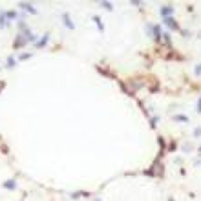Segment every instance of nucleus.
Listing matches in <instances>:
<instances>
[{
    "label": "nucleus",
    "instance_id": "f257e3e1",
    "mask_svg": "<svg viewBox=\"0 0 201 201\" xmlns=\"http://www.w3.org/2000/svg\"><path fill=\"white\" fill-rule=\"evenodd\" d=\"M24 44H28V38H26V35H17V40H15L13 48H15V49H18V48H22Z\"/></svg>",
    "mask_w": 201,
    "mask_h": 201
},
{
    "label": "nucleus",
    "instance_id": "f03ea898",
    "mask_svg": "<svg viewBox=\"0 0 201 201\" xmlns=\"http://www.w3.org/2000/svg\"><path fill=\"white\" fill-rule=\"evenodd\" d=\"M159 13H161V17H163V18L170 17V15L174 13V6H163V7L159 9Z\"/></svg>",
    "mask_w": 201,
    "mask_h": 201
},
{
    "label": "nucleus",
    "instance_id": "7ed1b4c3",
    "mask_svg": "<svg viewBox=\"0 0 201 201\" xmlns=\"http://www.w3.org/2000/svg\"><path fill=\"white\" fill-rule=\"evenodd\" d=\"M165 20V24L170 28V29H177V22L174 20V17H166V18H163Z\"/></svg>",
    "mask_w": 201,
    "mask_h": 201
},
{
    "label": "nucleus",
    "instance_id": "20e7f679",
    "mask_svg": "<svg viewBox=\"0 0 201 201\" xmlns=\"http://www.w3.org/2000/svg\"><path fill=\"white\" fill-rule=\"evenodd\" d=\"M18 6H20V7H22V9H24V11H29V13H33V15L37 13V9L33 7V4H26V2H20Z\"/></svg>",
    "mask_w": 201,
    "mask_h": 201
},
{
    "label": "nucleus",
    "instance_id": "39448f33",
    "mask_svg": "<svg viewBox=\"0 0 201 201\" xmlns=\"http://www.w3.org/2000/svg\"><path fill=\"white\" fill-rule=\"evenodd\" d=\"M152 35H154L157 40H161V37H163V31H161V28H159V26H154V28H152Z\"/></svg>",
    "mask_w": 201,
    "mask_h": 201
},
{
    "label": "nucleus",
    "instance_id": "423d86ee",
    "mask_svg": "<svg viewBox=\"0 0 201 201\" xmlns=\"http://www.w3.org/2000/svg\"><path fill=\"white\" fill-rule=\"evenodd\" d=\"M48 40H49V35H44L40 40H37V42H35V46H37V48H44V46L48 44Z\"/></svg>",
    "mask_w": 201,
    "mask_h": 201
},
{
    "label": "nucleus",
    "instance_id": "0eeeda50",
    "mask_svg": "<svg viewBox=\"0 0 201 201\" xmlns=\"http://www.w3.org/2000/svg\"><path fill=\"white\" fill-rule=\"evenodd\" d=\"M62 18H64V26H66V28H70V29H73V28H75V24H73L71 20H70V15H68V13H64V15H62Z\"/></svg>",
    "mask_w": 201,
    "mask_h": 201
},
{
    "label": "nucleus",
    "instance_id": "6e6552de",
    "mask_svg": "<svg viewBox=\"0 0 201 201\" xmlns=\"http://www.w3.org/2000/svg\"><path fill=\"white\" fill-rule=\"evenodd\" d=\"M7 26V18H6V11L2 9L0 11V28H6Z\"/></svg>",
    "mask_w": 201,
    "mask_h": 201
},
{
    "label": "nucleus",
    "instance_id": "1a4fd4ad",
    "mask_svg": "<svg viewBox=\"0 0 201 201\" xmlns=\"http://www.w3.org/2000/svg\"><path fill=\"white\" fill-rule=\"evenodd\" d=\"M4 188H9V190H11V188H17L15 179H9V181H6V183H4Z\"/></svg>",
    "mask_w": 201,
    "mask_h": 201
},
{
    "label": "nucleus",
    "instance_id": "9d476101",
    "mask_svg": "<svg viewBox=\"0 0 201 201\" xmlns=\"http://www.w3.org/2000/svg\"><path fill=\"white\" fill-rule=\"evenodd\" d=\"M18 15H17V11H6V18H9V20H15Z\"/></svg>",
    "mask_w": 201,
    "mask_h": 201
},
{
    "label": "nucleus",
    "instance_id": "9b49d317",
    "mask_svg": "<svg viewBox=\"0 0 201 201\" xmlns=\"http://www.w3.org/2000/svg\"><path fill=\"white\" fill-rule=\"evenodd\" d=\"M174 121H181V123H188L186 115H174Z\"/></svg>",
    "mask_w": 201,
    "mask_h": 201
},
{
    "label": "nucleus",
    "instance_id": "f8f14e48",
    "mask_svg": "<svg viewBox=\"0 0 201 201\" xmlns=\"http://www.w3.org/2000/svg\"><path fill=\"white\" fill-rule=\"evenodd\" d=\"M93 20H95V24H97V28H99L101 31H104V26H102V22H101V18H99V17H93Z\"/></svg>",
    "mask_w": 201,
    "mask_h": 201
},
{
    "label": "nucleus",
    "instance_id": "ddd939ff",
    "mask_svg": "<svg viewBox=\"0 0 201 201\" xmlns=\"http://www.w3.org/2000/svg\"><path fill=\"white\" fill-rule=\"evenodd\" d=\"M101 6H102L104 9H108V11H110V9H113V6H112V2H101Z\"/></svg>",
    "mask_w": 201,
    "mask_h": 201
},
{
    "label": "nucleus",
    "instance_id": "4468645a",
    "mask_svg": "<svg viewBox=\"0 0 201 201\" xmlns=\"http://www.w3.org/2000/svg\"><path fill=\"white\" fill-rule=\"evenodd\" d=\"M15 66V59L13 57H7V68H13Z\"/></svg>",
    "mask_w": 201,
    "mask_h": 201
},
{
    "label": "nucleus",
    "instance_id": "2eb2a0df",
    "mask_svg": "<svg viewBox=\"0 0 201 201\" xmlns=\"http://www.w3.org/2000/svg\"><path fill=\"white\" fill-rule=\"evenodd\" d=\"M190 150H192V144H185L183 146V152H190Z\"/></svg>",
    "mask_w": 201,
    "mask_h": 201
},
{
    "label": "nucleus",
    "instance_id": "dca6fc26",
    "mask_svg": "<svg viewBox=\"0 0 201 201\" xmlns=\"http://www.w3.org/2000/svg\"><path fill=\"white\" fill-rule=\"evenodd\" d=\"M194 135H196V137H199V135H201V126H197V128L194 130Z\"/></svg>",
    "mask_w": 201,
    "mask_h": 201
},
{
    "label": "nucleus",
    "instance_id": "f3484780",
    "mask_svg": "<svg viewBox=\"0 0 201 201\" xmlns=\"http://www.w3.org/2000/svg\"><path fill=\"white\" fill-rule=\"evenodd\" d=\"M196 75H201V64L196 66Z\"/></svg>",
    "mask_w": 201,
    "mask_h": 201
},
{
    "label": "nucleus",
    "instance_id": "a211bd4d",
    "mask_svg": "<svg viewBox=\"0 0 201 201\" xmlns=\"http://www.w3.org/2000/svg\"><path fill=\"white\" fill-rule=\"evenodd\" d=\"M29 57H31L29 53H22V55H20V59H29Z\"/></svg>",
    "mask_w": 201,
    "mask_h": 201
},
{
    "label": "nucleus",
    "instance_id": "6ab92c4d",
    "mask_svg": "<svg viewBox=\"0 0 201 201\" xmlns=\"http://www.w3.org/2000/svg\"><path fill=\"white\" fill-rule=\"evenodd\" d=\"M197 112H201V99L197 101Z\"/></svg>",
    "mask_w": 201,
    "mask_h": 201
},
{
    "label": "nucleus",
    "instance_id": "aec40b11",
    "mask_svg": "<svg viewBox=\"0 0 201 201\" xmlns=\"http://www.w3.org/2000/svg\"><path fill=\"white\" fill-rule=\"evenodd\" d=\"M168 201H174V197H170V199H168Z\"/></svg>",
    "mask_w": 201,
    "mask_h": 201
},
{
    "label": "nucleus",
    "instance_id": "412c9836",
    "mask_svg": "<svg viewBox=\"0 0 201 201\" xmlns=\"http://www.w3.org/2000/svg\"><path fill=\"white\" fill-rule=\"evenodd\" d=\"M95 201H101V199H95Z\"/></svg>",
    "mask_w": 201,
    "mask_h": 201
}]
</instances>
